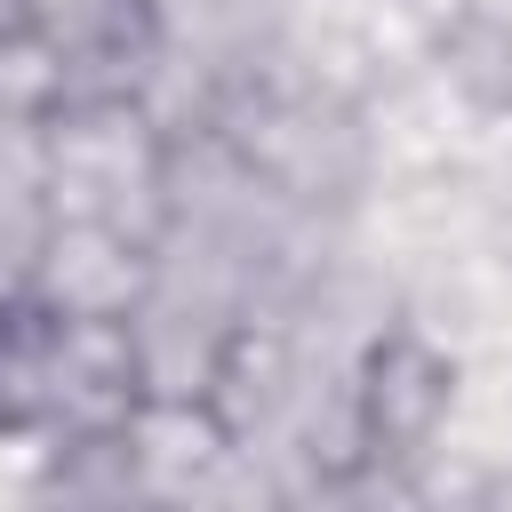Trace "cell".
Segmentation results:
<instances>
[{"mask_svg":"<svg viewBox=\"0 0 512 512\" xmlns=\"http://www.w3.org/2000/svg\"><path fill=\"white\" fill-rule=\"evenodd\" d=\"M232 160L248 184L320 208L352 200L368 176V136L328 88H288V80H248L232 104Z\"/></svg>","mask_w":512,"mask_h":512,"instance_id":"6da1fadb","label":"cell"},{"mask_svg":"<svg viewBox=\"0 0 512 512\" xmlns=\"http://www.w3.org/2000/svg\"><path fill=\"white\" fill-rule=\"evenodd\" d=\"M448 416V360L416 336H384L360 368V440L376 456H416Z\"/></svg>","mask_w":512,"mask_h":512,"instance_id":"7a4b0ae2","label":"cell"},{"mask_svg":"<svg viewBox=\"0 0 512 512\" xmlns=\"http://www.w3.org/2000/svg\"><path fill=\"white\" fill-rule=\"evenodd\" d=\"M64 344H72V320H48L0 296V424L8 432L64 416Z\"/></svg>","mask_w":512,"mask_h":512,"instance_id":"3957f363","label":"cell"},{"mask_svg":"<svg viewBox=\"0 0 512 512\" xmlns=\"http://www.w3.org/2000/svg\"><path fill=\"white\" fill-rule=\"evenodd\" d=\"M440 56H448V80H456L472 104H488V112H512V8H504V0H488V8H464V16L448 24Z\"/></svg>","mask_w":512,"mask_h":512,"instance_id":"277c9868","label":"cell"},{"mask_svg":"<svg viewBox=\"0 0 512 512\" xmlns=\"http://www.w3.org/2000/svg\"><path fill=\"white\" fill-rule=\"evenodd\" d=\"M24 24H32V16H24V0H0V48H8Z\"/></svg>","mask_w":512,"mask_h":512,"instance_id":"5b68a950","label":"cell"}]
</instances>
